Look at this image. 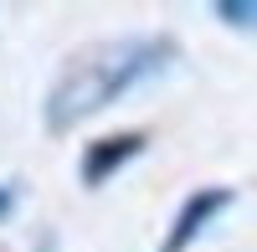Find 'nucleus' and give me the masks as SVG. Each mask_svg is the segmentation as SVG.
Wrapping results in <instances>:
<instances>
[{"label":"nucleus","instance_id":"nucleus-1","mask_svg":"<svg viewBox=\"0 0 257 252\" xmlns=\"http://www.w3.org/2000/svg\"><path fill=\"white\" fill-rule=\"evenodd\" d=\"M170 57H175V47L160 36H123V41H98V47L77 52L47 93V129L62 134L72 123H82L88 113L118 103L128 88L155 77Z\"/></svg>","mask_w":257,"mask_h":252},{"label":"nucleus","instance_id":"nucleus-2","mask_svg":"<svg viewBox=\"0 0 257 252\" xmlns=\"http://www.w3.org/2000/svg\"><path fill=\"white\" fill-rule=\"evenodd\" d=\"M231 201V191H221V185H211V191H196L185 206H180V216H175V226H170V237H165V247L160 252H185L190 242H196V232L221 211V206Z\"/></svg>","mask_w":257,"mask_h":252},{"label":"nucleus","instance_id":"nucleus-3","mask_svg":"<svg viewBox=\"0 0 257 252\" xmlns=\"http://www.w3.org/2000/svg\"><path fill=\"white\" fill-rule=\"evenodd\" d=\"M139 144H144L139 134H118V139H98L93 150L82 155V180H88V185H103V180H108V175L118 170L123 160H134V155H139Z\"/></svg>","mask_w":257,"mask_h":252},{"label":"nucleus","instance_id":"nucleus-4","mask_svg":"<svg viewBox=\"0 0 257 252\" xmlns=\"http://www.w3.org/2000/svg\"><path fill=\"white\" fill-rule=\"evenodd\" d=\"M216 16L231 21V26H257V6H237V0H221Z\"/></svg>","mask_w":257,"mask_h":252},{"label":"nucleus","instance_id":"nucleus-5","mask_svg":"<svg viewBox=\"0 0 257 252\" xmlns=\"http://www.w3.org/2000/svg\"><path fill=\"white\" fill-rule=\"evenodd\" d=\"M11 211V191H6V185H0V216H6Z\"/></svg>","mask_w":257,"mask_h":252}]
</instances>
